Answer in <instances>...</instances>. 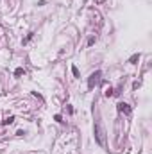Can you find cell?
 <instances>
[{
  "label": "cell",
  "mask_w": 152,
  "mask_h": 154,
  "mask_svg": "<svg viewBox=\"0 0 152 154\" xmlns=\"http://www.w3.org/2000/svg\"><path fill=\"white\" fill-rule=\"evenodd\" d=\"M72 74H74V77H79L81 74H79V68L77 66H72Z\"/></svg>",
  "instance_id": "cell-7"
},
{
  "label": "cell",
  "mask_w": 152,
  "mask_h": 154,
  "mask_svg": "<svg viewBox=\"0 0 152 154\" xmlns=\"http://www.w3.org/2000/svg\"><path fill=\"white\" fill-rule=\"evenodd\" d=\"M100 77H102V72L100 70H97V72H93L91 75L88 77V90H93L99 82H100Z\"/></svg>",
  "instance_id": "cell-2"
},
{
  "label": "cell",
  "mask_w": 152,
  "mask_h": 154,
  "mask_svg": "<svg viewBox=\"0 0 152 154\" xmlns=\"http://www.w3.org/2000/svg\"><path fill=\"white\" fill-rule=\"evenodd\" d=\"M116 109H118L120 113H123V115H131V113H132V108H131L127 102H118V104H116Z\"/></svg>",
  "instance_id": "cell-3"
},
{
  "label": "cell",
  "mask_w": 152,
  "mask_h": 154,
  "mask_svg": "<svg viewBox=\"0 0 152 154\" xmlns=\"http://www.w3.org/2000/svg\"><path fill=\"white\" fill-rule=\"evenodd\" d=\"M138 59H140V54H132V56H131V59H129V63H131V65H136V61H138Z\"/></svg>",
  "instance_id": "cell-4"
},
{
  "label": "cell",
  "mask_w": 152,
  "mask_h": 154,
  "mask_svg": "<svg viewBox=\"0 0 152 154\" xmlns=\"http://www.w3.org/2000/svg\"><path fill=\"white\" fill-rule=\"evenodd\" d=\"M113 88H108V90H106V91H104V95H106V97H113Z\"/></svg>",
  "instance_id": "cell-6"
},
{
  "label": "cell",
  "mask_w": 152,
  "mask_h": 154,
  "mask_svg": "<svg viewBox=\"0 0 152 154\" xmlns=\"http://www.w3.org/2000/svg\"><path fill=\"white\" fill-rule=\"evenodd\" d=\"M22 74H23V68H16V70H14V75L16 77H20Z\"/></svg>",
  "instance_id": "cell-8"
},
{
  "label": "cell",
  "mask_w": 152,
  "mask_h": 154,
  "mask_svg": "<svg viewBox=\"0 0 152 154\" xmlns=\"http://www.w3.org/2000/svg\"><path fill=\"white\" fill-rule=\"evenodd\" d=\"M93 43H95V36H91V38L88 39V45H90V47H91V45H93Z\"/></svg>",
  "instance_id": "cell-10"
},
{
  "label": "cell",
  "mask_w": 152,
  "mask_h": 154,
  "mask_svg": "<svg viewBox=\"0 0 152 154\" xmlns=\"http://www.w3.org/2000/svg\"><path fill=\"white\" fill-rule=\"evenodd\" d=\"M95 140H97V143L100 147H106V129L102 127L100 120L95 122Z\"/></svg>",
  "instance_id": "cell-1"
},
{
  "label": "cell",
  "mask_w": 152,
  "mask_h": 154,
  "mask_svg": "<svg viewBox=\"0 0 152 154\" xmlns=\"http://www.w3.org/2000/svg\"><path fill=\"white\" fill-rule=\"evenodd\" d=\"M14 122V116H7L5 120H2V125H7V124H13Z\"/></svg>",
  "instance_id": "cell-5"
},
{
  "label": "cell",
  "mask_w": 152,
  "mask_h": 154,
  "mask_svg": "<svg viewBox=\"0 0 152 154\" xmlns=\"http://www.w3.org/2000/svg\"><path fill=\"white\" fill-rule=\"evenodd\" d=\"M54 120H57L59 124H63V122H65V120H63V116H61V115H56V116H54Z\"/></svg>",
  "instance_id": "cell-9"
}]
</instances>
